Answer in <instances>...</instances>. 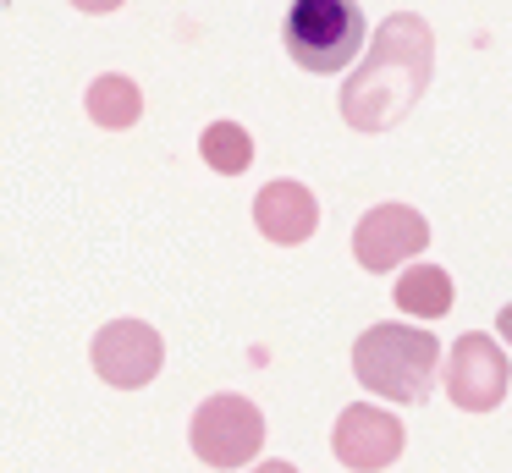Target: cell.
I'll use <instances>...</instances> for the list:
<instances>
[{
	"label": "cell",
	"instance_id": "ba28073f",
	"mask_svg": "<svg viewBox=\"0 0 512 473\" xmlns=\"http://www.w3.org/2000/svg\"><path fill=\"white\" fill-rule=\"evenodd\" d=\"M424 242H430V220L413 204H375L353 231V259L380 275V270H391V264L424 253Z\"/></svg>",
	"mask_w": 512,
	"mask_h": 473
},
{
	"label": "cell",
	"instance_id": "5b68a950",
	"mask_svg": "<svg viewBox=\"0 0 512 473\" xmlns=\"http://www.w3.org/2000/svg\"><path fill=\"white\" fill-rule=\"evenodd\" d=\"M507 380H512L507 352H501L496 336H485V330H463L457 347L446 352V396H452L463 413H490V407H501Z\"/></svg>",
	"mask_w": 512,
	"mask_h": 473
},
{
	"label": "cell",
	"instance_id": "277c9868",
	"mask_svg": "<svg viewBox=\"0 0 512 473\" xmlns=\"http://www.w3.org/2000/svg\"><path fill=\"white\" fill-rule=\"evenodd\" d=\"M188 440H193V457H199L204 468H243V462H254L259 446H265V413H259L248 396L221 391L193 413Z\"/></svg>",
	"mask_w": 512,
	"mask_h": 473
},
{
	"label": "cell",
	"instance_id": "9c48e42d",
	"mask_svg": "<svg viewBox=\"0 0 512 473\" xmlns=\"http://www.w3.org/2000/svg\"><path fill=\"white\" fill-rule=\"evenodd\" d=\"M254 226L270 242H281V248H298L320 226V204H314V193L303 182H270L254 198Z\"/></svg>",
	"mask_w": 512,
	"mask_h": 473
},
{
	"label": "cell",
	"instance_id": "4fadbf2b",
	"mask_svg": "<svg viewBox=\"0 0 512 473\" xmlns=\"http://www.w3.org/2000/svg\"><path fill=\"white\" fill-rule=\"evenodd\" d=\"M496 330H501V341H507V347H512V303H507V308H501V314H496Z\"/></svg>",
	"mask_w": 512,
	"mask_h": 473
},
{
	"label": "cell",
	"instance_id": "5bb4252c",
	"mask_svg": "<svg viewBox=\"0 0 512 473\" xmlns=\"http://www.w3.org/2000/svg\"><path fill=\"white\" fill-rule=\"evenodd\" d=\"M248 473H298L292 462H259V468H248Z\"/></svg>",
	"mask_w": 512,
	"mask_h": 473
},
{
	"label": "cell",
	"instance_id": "30bf717a",
	"mask_svg": "<svg viewBox=\"0 0 512 473\" xmlns=\"http://www.w3.org/2000/svg\"><path fill=\"white\" fill-rule=\"evenodd\" d=\"M83 105H89V116L100 121V127L122 132V127H133V121L144 116V88H138L133 77H122V72H105V77L89 83Z\"/></svg>",
	"mask_w": 512,
	"mask_h": 473
},
{
	"label": "cell",
	"instance_id": "8992f818",
	"mask_svg": "<svg viewBox=\"0 0 512 473\" xmlns=\"http://www.w3.org/2000/svg\"><path fill=\"white\" fill-rule=\"evenodd\" d=\"M89 358H94V374H100L105 385H116V391H138V385H149L160 374V363H166V341H160V330L144 325V319H111V325L94 336Z\"/></svg>",
	"mask_w": 512,
	"mask_h": 473
},
{
	"label": "cell",
	"instance_id": "7c38bea8",
	"mask_svg": "<svg viewBox=\"0 0 512 473\" xmlns=\"http://www.w3.org/2000/svg\"><path fill=\"white\" fill-rule=\"evenodd\" d=\"M199 154H204V165H210V171L237 176V171H248V165H254V138H248L237 121H210V127H204V138H199Z\"/></svg>",
	"mask_w": 512,
	"mask_h": 473
},
{
	"label": "cell",
	"instance_id": "6da1fadb",
	"mask_svg": "<svg viewBox=\"0 0 512 473\" xmlns=\"http://www.w3.org/2000/svg\"><path fill=\"white\" fill-rule=\"evenodd\" d=\"M435 72V33L419 11H391L380 22L375 44H364V61L342 88V121L353 132H391L424 99Z\"/></svg>",
	"mask_w": 512,
	"mask_h": 473
},
{
	"label": "cell",
	"instance_id": "52a82bcc",
	"mask_svg": "<svg viewBox=\"0 0 512 473\" xmlns=\"http://www.w3.org/2000/svg\"><path fill=\"white\" fill-rule=\"evenodd\" d=\"M402 440H408L402 435V418L386 413V407H375V402H353L342 418H336V429H331L336 462L353 468V473L391 468V462L402 457Z\"/></svg>",
	"mask_w": 512,
	"mask_h": 473
},
{
	"label": "cell",
	"instance_id": "8fae6325",
	"mask_svg": "<svg viewBox=\"0 0 512 473\" xmlns=\"http://www.w3.org/2000/svg\"><path fill=\"white\" fill-rule=\"evenodd\" d=\"M397 308L413 319H441L452 314V275L441 264H408L397 281Z\"/></svg>",
	"mask_w": 512,
	"mask_h": 473
},
{
	"label": "cell",
	"instance_id": "3957f363",
	"mask_svg": "<svg viewBox=\"0 0 512 473\" xmlns=\"http://www.w3.org/2000/svg\"><path fill=\"white\" fill-rule=\"evenodd\" d=\"M281 39L303 72H342L364 50V11L353 0H298L281 22Z\"/></svg>",
	"mask_w": 512,
	"mask_h": 473
},
{
	"label": "cell",
	"instance_id": "7a4b0ae2",
	"mask_svg": "<svg viewBox=\"0 0 512 473\" xmlns=\"http://www.w3.org/2000/svg\"><path fill=\"white\" fill-rule=\"evenodd\" d=\"M353 374L369 396L424 402L441 374V341L419 325H369L353 347Z\"/></svg>",
	"mask_w": 512,
	"mask_h": 473
}]
</instances>
